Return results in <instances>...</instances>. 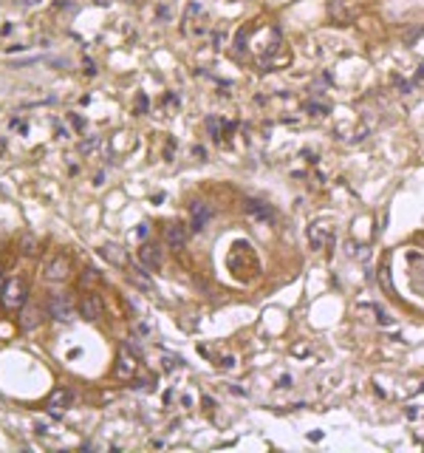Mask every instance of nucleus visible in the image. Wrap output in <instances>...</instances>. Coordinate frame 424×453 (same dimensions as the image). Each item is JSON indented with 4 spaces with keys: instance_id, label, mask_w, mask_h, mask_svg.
Wrapping results in <instances>:
<instances>
[{
    "instance_id": "obj_16",
    "label": "nucleus",
    "mask_w": 424,
    "mask_h": 453,
    "mask_svg": "<svg viewBox=\"0 0 424 453\" xmlns=\"http://www.w3.org/2000/svg\"><path fill=\"white\" fill-rule=\"evenodd\" d=\"M99 281H102V275H99L93 266H88V269L82 272V278H79V286H82V289H85V286H97Z\"/></svg>"
},
{
    "instance_id": "obj_27",
    "label": "nucleus",
    "mask_w": 424,
    "mask_h": 453,
    "mask_svg": "<svg viewBox=\"0 0 424 453\" xmlns=\"http://www.w3.org/2000/svg\"><path fill=\"white\" fill-rule=\"evenodd\" d=\"M193 156H195V159H204V156H206V150H204V147H198V145H195V147H193Z\"/></svg>"
},
{
    "instance_id": "obj_5",
    "label": "nucleus",
    "mask_w": 424,
    "mask_h": 453,
    "mask_svg": "<svg viewBox=\"0 0 424 453\" xmlns=\"http://www.w3.org/2000/svg\"><path fill=\"white\" fill-rule=\"evenodd\" d=\"M102 312H105V303H102L99 295H85L82 303H79V314H82L85 320H91V323H97V320L102 318Z\"/></svg>"
},
{
    "instance_id": "obj_10",
    "label": "nucleus",
    "mask_w": 424,
    "mask_h": 453,
    "mask_svg": "<svg viewBox=\"0 0 424 453\" xmlns=\"http://www.w3.org/2000/svg\"><path fill=\"white\" fill-rule=\"evenodd\" d=\"M68 405H71V391H65V388H57V391H51L49 402H45V408H49L51 417H60V411H65Z\"/></svg>"
},
{
    "instance_id": "obj_1",
    "label": "nucleus",
    "mask_w": 424,
    "mask_h": 453,
    "mask_svg": "<svg viewBox=\"0 0 424 453\" xmlns=\"http://www.w3.org/2000/svg\"><path fill=\"white\" fill-rule=\"evenodd\" d=\"M0 295H3V306H6L9 312H17V309H23V306H26V300H29V289H26V281H20V278H12V281L3 283Z\"/></svg>"
},
{
    "instance_id": "obj_25",
    "label": "nucleus",
    "mask_w": 424,
    "mask_h": 453,
    "mask_svg": "<svg viewBox=\"0 0 424 453\" xmlns=\"http://www.w3.org/2000/svg\"><path fill=\"white\" fill-rule=\"evenodd\" d=\"M218 366H221V368H235V357H224Z\"/></svg>"
},
{
    "instance_id": "obj_29",
    "label": "nucleus",
    "mask_w": 424,
    "mask_h": 453,
    "mask_svg": "<svg viewBox=\"0 0 424 453\" xmlns=\"http://www.w3.org/2000/svg\"><path fill=\"white\" fill-rule=\"evenodd\" d=\"M136 235H139V238H145V235H147V224H139V230H136Z\"/></svg>"
},
{
    "instance_id": "obj_6",
    "label": "nucleus",
    "mask_w": 424,
    "mask_h": 453,
    "mask_svg": "<svg viewBox=\"0 0 424 453\" xmlns=\"http://www.w3.org/2000/svg\"><path fill=\"white\" fill-rule=\"evenodd\" d=\"M209 221H212V207H209V204L195 201L193 207H190V227H193L195 233H201Z\"/></svg>"
},
{
    "instance_id": "obj_28",
    "label": "nucleus",
    "mask_w": 424,
    "mask_h": 453,
    "mask_svg": "<svg viewBox=\"0 0 424 453\" xmlns=\"http://www.w3.org/2000/svg\"><path fill=\"white\" fill-rule=\"evenodd\" d=\"M65 136H68V128H65V125H62V128H57V139H65Z\"/></svg>"
},
{
    "instance_id": "obj_17",
    "label": "nucleus",
    "mask_w": 424,
    "mask_h": 453,
    "mask_svg": "<svg viewBox=\"0 0 424 453\" xmlns=\"http://www.w3.org/2000/svg\"><path fill=\"white\" fill-rule=\"evenodd\" d=\"M305 110H309V114H314V117H325V114H328V105H325V102H305Z\"/></svg>"
},
{
    "instance_id": "obj_23",
    "label": "nucleus",
    "mask_w": 424,
    "mask_h": 453,
    "mask_svg": "<svg viewBox=\"0 0 424 453\" xmlns=\"http://www.w3.org/2000/svg\"><path fill=\"white\" fill-rule=\"evenodd\" d=\"M136 110H139V114H145V110H147V97H145V94H139V99H136Z\"/></svg>"
},
{
    "instance_id": "obj_4",
    "label": "nucleus",
    "mask_w": 424,
    "mask_h": 453,
    "mask_svg": "<svg viewBox=\"0 0 424 453\" xmlns=\"http://www.w3.org/2000/svg\"><path fill=\"white\" fill-rule=\"evenodd\" d=\"M164 244L173 246V250H184V244H187V227L178 224V221L164 224Z\"/></svg>"
},
{
    "instance_id": "obj_19",
    "label": "nucleus",
    "mask_w": 424,
    "mask_h": 453,
    "mask_svg": "<svg viewBox=\"0 0 424 453\" xmlns=\"http://www.w3.org/2000/svg\"><path fill=\"white\" fill-rule=\"evenodd\" d=\"M206 130H209V133L215 136V139H221V122H218L215 117H209V119H206Z\"/></svg>"
},
{
    "instance_id": "obj_13",
    "label": "nucleus",
    "mask_w": 424,
    "mask_h": 453,
    "mask_svg": "<svg viewBox=\"0 0 424 453\" xmlns=\"http://www.w3.org/2000/svg\"><path fill=\"white\" fill-rule=\"evenodd\" d=\"M133 374H136V360L127 354V351H122L119 360H116V377H119V380H130Z\"/></svg>"
},
{
    "instance_id": "obj_22",
    "label": "nucleus",
    "mask_w": 424,
    "mask_h": 453,
    "mask_svg": "<svg viewBox=\"0 0 424 453\" xmlns=\"http://www.w3.org/2000/svg\"><path fill=\"white\" fill-rule=\"evenodd\" d=\"M71 125H74V130H85V119L77 117V114H71Z\"/></svg>"
},
{
    "instance_id": "obj_2",
    "label": "nucleus",
    "mask_w": 424,
    "mask_h": 453,
    "mask_svg": "<svg viewBox=\"0 0 424 453\" xmlns=\"http://www.w3.org/2000/svg\"><path fill=\"white\" fill-rule=\"evenodd\" d=\"M49 314L54 320H60V323H71V320L77 318V309H74L71 295H65V292L51 295L49 298Z\"/></svg>"
},
{
    "instance_id": "obj_24",
    "label": "nucleus",
    "mask_w": 424,
    "mask_h": 453,
    "mask_svg": "<svg viewBox=\"0 0 424 453\" xmlns=\"http://www.w3.org/2000/svg\"><path fill=\"white\" fill-rule=\"evenodd\" d=\"M82 68H85V74H88V77H93V74H97V68H93V60H82Z\"/></svg>"
},
{
    "instance_id": "obj_11",
    "label": "nucleus",
    "mask_w": 424,
    "mask_h": 453,
    "mask_svg": "<svg viewBox=\"0 0 424 453\" xmlns=\"http://www.w3.org/2000/svg\"><path fill=\"white\" fill-rule=\"evenodd\" d=\"M99 255L105 258V261L108 263H113V266H122V269H125L127 263V252L122 250V246H116V244H105V246H99Z\"/></svg>"
},
{
    "instance_id": "obj_20",
    "label": "nucleus",
    "mask_w": 424,
    "mask_h": 453,
    "mask_svg": "<svg viewBox=\"0 0 424 453\" xmlns=\"http://www.w3.org/2000/svg\"><path fill=\"white\" fill-rule=\"evenodd\" d=\"M181 357H173V354H164V368H173V366H181Z\"/></svg>"
},
{
    "instance_id": "obj_14",
    "label": "nucleus",
    "mask_w": 424,
    "mask_h": 453,
    "mask_svg": "<svg viewBox=\"0 0 424 453\" xmlns=\"http://www.w3.org/2000/svg\"><path fill=\"white\" fill-rule=\"evenodd\" d=\"M331 235V230H328V224H314L309 230V238H311V246H317L320 250L322 244H325V238Z\"/></svg>"
},
{
    "instance_id": "obj_21",
    "label": "nucleus",
    "mask_w": 424,
    "mask_h": 453,
    "mask_svg": "<svg viewBox=\"0 0 424 453\" xmlns=\"http://www.w3.org/2000/svg\"><path fill=\"white\" fill-rule=\"evenodd\" d=\"M376 314H379V323H382V326H393V318H390L385 309H376Z\"/></svg>"
},
{
    "instance_id": "obj_9",
    "label": "nucleus",
    "mask_w": 424,
    "mask_h": 453,
    "mask_svg": "<svg viewBox=\"0 0 424 453\" xmlns=\"http://www.w3.org/2000/svg\"><path fill=\"white\" fill-rule=\"evenodd\" d=\"M139 261L145 269H158L161 266V250H158V244H142L139 246Z\"/></svg>"
},
{
    "instance_id": "obj_8",
    "label": "nucleus",
    "mask_w": 424,
    "mask_h": 453,
    "mask_svg": "<svg viewBox=\"0 0 424 453\" xmlns=\"http://www.w3.org/2000/svg\"><path fill=\"white\" fill-rule=\"evenodd\" d=\"M65 278H68V258L65 255H57L54 261L45 263V281L60 283V281H65Z\"/></svg>"
},
{
    "instance_id": "obj_3",
    "label": "nucleus",
    "mask_w": 424,
    "mask_h": 453,
    "mask_svg": "<svg viewBox=\"0 0 424 453\" xmlns=\"http://www.w3.org/2000/svg\"><path fill=\"white\" fill-rule=\"evenodd\" d=\"M243 213L254 221H263V224H272L274 221V210L272 204L261 201V198H243Z\"/></svg>"
},
{
    "instance_id": "obj_12",
    "label": "nucleus",
    "mask_w": 424,
    "mask_h": 453,
    "mask_svg": "<svg viewBox=\"0 0 424 453\" xmlns=\"http://www.w3.org/2000/svg\"><path fill=\"white\" fill-rule=\"evenodd\" d=\"M40 309L37 306H29V303H26L23 309H20V318H17V323H20V329L23 331H31V329H37V326H40Z\"/></svg>"
},
{
    "instance_id": "obj_18",
    "label": "nucleus",
    "mask_w": 424,
    "mask_h": 453,
    "mask_svg": "<svg viewBox=\"0 0 424 453\" xmlns=\"http://www.w3.org/2000/svg\"><path fill=\"white\" fill-rule=\"evenodd\" d=\"M97 147H99V136H91V139H85L82 145H79V150H82V153H93Z\"/></svg>"
},
{
    "instance_id": "obj_26",
    "label": "nucleus",
    "mask_w": 424,
    "mask_h": 453,
    "mask_svg": "<svg viewBox=\"0 0 424 453\" xmlns=\"http://www.w3.org/2000/svg\"><path fill=\"white\" fill-rule=\"evenodd\" d=\"M224 43H226V34H224V31H221V34H215V49H221Z\"/></svg>"
},
{
    "instance_id": "obj_7",
    "label": "nucleus",
    "mask_w": 424,
    "mask_h": 453,
    "mask_svg": "<svg viewBox=\"0 0 424 453\" xmlns=\"http://www.w3.org/2000/svg\"><path fill=\"white\" fill-rule=\"evenodd\" d=\"M127 281L133 283V286H139L142 292H156V286H153V281L147 278V272L150 269H142V266H136V263H127Z\"/></svg>"
},
{
    "instance_id": "obj_30",
    "label": "nucleus",
    "mask_w": 424,
    "mask_h": 453,
    "mask_svg": "<svg viewBox=\"0 0 424 453\" xmlns=\"http://www.w3.org/2000/svg\"><path fill=\"white\" fill-rule=\"evenodd\" d=\"M418 77H424V62H421V65H418Z\"/></svg>"
},
{
    "instance_id": "obj_15",
    "label": "nucleus",
    "mask_w": 424,
    "mask_h": 453,
    "mask_svg": "<svg viewBox=\"0 0 424 453\" xmlns=\"http://www.w3.org/2000/svg\"><path fill=\"white\" fill-rule=\"evenodd\" d=\"M37 250H40V241H37L31 233H23V238H20V252L31 258V255H37Z\"/></svg>"
},
{
    "instance_id": "obj_31",
    "label": "nucleus",
    "mask_w": 424,
    "mask_h": 453,
    "mask_svg": "<svg viewBox=\"0 0 424 453\" xmlns=\"http://www.w3.org/2000/svg\"><path fill=\"white\" fill-rule=\"evenodd\" d=\"M0 196H3V187H0Z\"/></svg>"
}]
</instances>
